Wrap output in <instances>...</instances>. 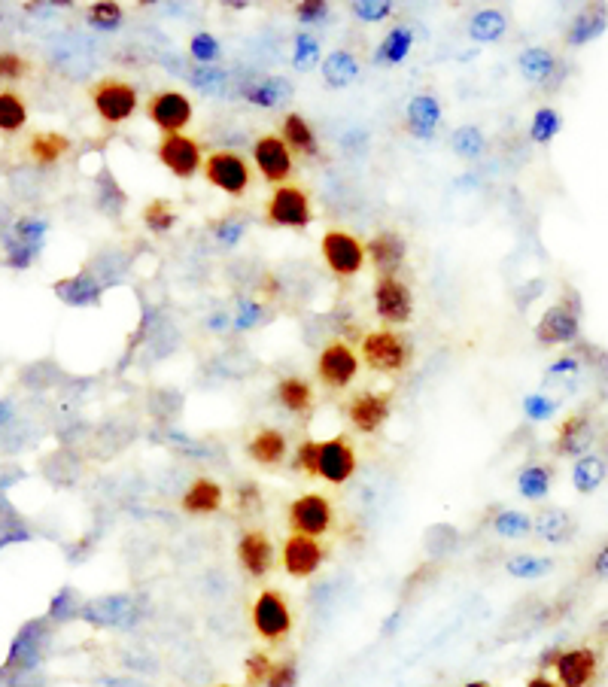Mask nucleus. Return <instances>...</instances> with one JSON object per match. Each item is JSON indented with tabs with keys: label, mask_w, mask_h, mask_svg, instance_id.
Masks as SVG:
<instances>
[{
	"label": "nucleus",
	"mask_w": 608,
	"mask_h": 687,
	"mask_svg": "<svg viewBox=\"0 0 608 687\" xmlns=\"http://www.w3.org/2000/svg\"><path fill=\"white\" fill-rule=\"evenodd\" d=\"M146 116L165 134H183L192 122V101L180 92H159L146 101Z\"/></svg>",
	"instance_id": "obj_14"
},
{
	"label": "nucleus",
	"mask_w": 608,
	"mask_h": 687,
	"mask_svg": "<svg viewBox=\"0 0 608 687\" xmlns=\"http://www.w3.org/2000/svg\"><path fill=\"white\" fill-rule=\"evenodd\" d=\"M274 396H277V402H280L289 414H295V417L308 414V411L314 408V387H311V380H304V377H298V374L283 377L280 384H277V390H274Z\"/></svg>",
	"instance_id": "obj_26"
},
{
	"label": "nucleus",
	"mask_w": 608,
	"mask_h": 687,
	"mask_svg": "<svg viewBox=\"0 0 608 687\" xmlns=\"http://www.w3.org/2000/svg\"><path fill=\"white\" fill-rule=\"evenodd\" d=\"M189 55H192L198 64H213V61L222 55V46H219V40H216L213 34L201 31V34H195V37H192V43H189Z\"/></svg>",
	"instance_id": "obj_50"
},
{
	"label": "nucleus",
	"mask_w": 608,
	"mask_h": 687,
	"mask_svg": "<svg viewBox=\"0 0 608 687\" xmlns=\"http://www.w3.org/2000/svg\"><path fill=\"white\" fill-rule=\"evenodd\" d=\"M593 572H596V578H608V545L593 557Z\"/></svg>",
	"instance_id": "obj_60"
},
{
	"label": "nucleus",
	"mask_w": 608,
	"mask_h": 687,
	"mask_svg": "<svg viewBox=\"0 0 608 687\" xmlns=\"http://www.w3.org/2000/svg\"><path fill=\"white\" fill-rule=\"evenodd\" d=\"M159 162L180 180H192L204 168V152L201 143L189 134H165L156 146Z\"/></svg>",
	"instance_id": "obj_8"
},
{
	"label": "nucleus",
	"mask_w": 608,
	"mask_h": 687,
	"mask_svg": "<svg viewBox=\"0 0 608 687\" xmlns=\"http://www.w3.org/2000/svg\"><path fill=\"white\" fill-rule=\"evenodd\" d=\"M34 73V61L25 58L22 52L13 49H0V86L13 89L16 83H25Z\"/></svg>",
	"instance_id": "obj_34"
},
{
	"label": "nucleus",
	"mask_w": 608,
	"mask_h": 687,
	"mask_svg": "<svg viewBox=\"0 0 608 687\" xmlns=\"http://www.w3.org/2000/svg\"><path fill=\"white\" fill-rule=\"evenodd\" d=\"M326 545L320 539H311V536H292L283 542V551H280V560H283V569L289 578H314L323 563H326Z\"/></svg>",
	"instance_id": "obj_11"
},
{
	"label": "nucleus",
	"mask_w": 608,
	"mask_h": 687,
	"mask_svg": "<svg viewBox=\"0 0 608 687\" xmlns=\"http://www.w3.org/2000/svg\"><path fill=\"white\" fill-rule=\"evenodd\" d=\"M213 232H216V241L222 247H235L241 241V235H244V222L241 219H225V222H216Z\"/></svg>",
	"instance_id": "obj_54"
},
{
	"label": "nucleus",
	"mask_w": 608,
	"mask_h": 687,
	"mask_svg": "<svg viewBox=\"0 0 608 687\" xmlns=\"http://www.w3.org/2000/svg\"><path fill=\"white\" fill-rule=\"evenodd\" d=\"M320 250H323V259L326 265L338 274V277H353L362 271L365 265V244L347 232H338V228H332V232L323 235L320 241Z\"/></svg>",
	"instance_id": "obj_13"
},
{
	"label": "nucleus",
	"mask_w": 608,
	"mask_h": 687,
	"mask_svg": "<svg viewBox=\"0 0 608 687\" xmlns=\"http://www.w3.org/2000/svg\"><path fill=\"white\" fill-rule=\"evenodd\" d=\"M365 256H371L374 268L380 271V277H396L399 268L405 265V241L396 232H380L365 244Z\"/></svg>",
	"instance_id": "obj_19"
},
{
	"label": "nucleus",
	"mask_w": 608,
	"mask_h": 687,
	"mask_svg": "<svg viewBox=\"0 0 608 687\" xmlns=\"http://www.w3.org/2000/svg\"><path fill=\"white\" fill-rule=\"evenodd\" d=\"M532 529L539 532V539H545L551 545H566L572 539V532H575V520L563 508H545L536 517V523H532Z\"/></svg>",
	"instance_id": "obj_28"
},
{
	"label": "nucleus",
	"mask_w": 608,
	"mask_h": 687,
	"mask_svg": "<svg viewBox=\"0 0 608 687\" xmlns=\"http://www.w3.org/2000/svg\"><path fill=\"white\" fill-rule=\"evenodd\" d=\"M463 687H490V684L487 681H466Z\"/></svg>",
	"instance_id": "obj_63"
},
{
	"label": "nucleus",
	"mask_w": 608,
	"mask_h": 687,
	"mask_svg": "<svg viewBox=\"0 0 608 687\" xmlns=\"http://www.w3.org/2000/svg\"><path fill=\"white\" fill-rule=\"evenodd\" d=\"M356 472V450L347 435H335L329 441H320L317 456V478H323L332 487H341Z\"/></svg>",
	"instance_id": "obj_12"
},
{
	"label": "nucleus",
	"mask_w": 608,
	"mask_h": 687,
	"mask_svg": "<svg viewBox=\"0 0 608 687\" xmlns=\"http://www.w3.org/2000/svg\"><path fill=\"white\" fill-rule=\"evenodd\" d=\"M295 16L311 25V22H323L329 16V4H323V0H301V4L295 7Z\"/></svg>",
	"instance_id": "obj_55"
},
{
	"label": "nucleus",
	"mask_w": 608,
	"mask_h": 687,
	"mask_svg": "<svg viewBox=\"0 0 608 687\" xmlns=\"http://www.w3.org/2000/svg\"><path fill=\"white\" fill-rule=\"evenodd\" d=\"M441 122V104L432 95H414L405 110V125L414 137H432Z\"/></svg>",
	"instance_id": "obj_23"
},
{
	"label": "nucleus",
	"mask_w": 608,
	"mask_h": 687,
	"mask_svg": "<svg viewBox=\"0 0 608 687\" xmlns=\"http://www.w3.org/2000/svg\"><path fill=\"white\" fill-rule=\"evenodd\" d=\"M265 317V308L259 301H250V298H238V317H235V329L247 332L253 326H259V320Z\"/></svg>",
	"instance_id": "obj_52"
},
{
	"label": "nucleus",
	"mask_w": 608,
	"mask_h": 687,
	"mask_svg": "<svg viewBox=\"0 0 608 687\" xmlns=\"http://www.w3.org/2000/svg\"><path fill=\"white\" fill-rule=\"evenodd\" d=\"M289 529L295 532V536H311V539H320L326 536V532L335 526V508L326 496L320 493H304L298 496L289 511Z\"/></svg>",
	"instance_id": "obj_6"
},
{
	"label": "nucleus",
	"mask_w": 608,
	"mask_h": 687,
	"mask_svg": "<svg viewBox=\"0 0 608 687\" xmlns=\"http://www.w3.org/2000/svg\"><path fill=\"white\" fill-rule=\"evenodd\" d=\"M244 98L256 107H277L283 98H289V86L277 76H265L259 83H247L244 86Z\"/></svg>",
	"instance_id": "obj_33"
},
{
	"label": "nucleus",
	"mask_w": 608,
	"mask_h": 687,
	"mask_svg": "<svg viewBox=\"0 0 608 687\" xmlns=\"http://www.w3.org/2000/svg\"><path fill=\"white\" fill-rule=\"evenodd\" d=\"M280 137L289 146V152H298L301 159H317L320 156V143H317L314 128L308 125V119L298 116V113H289L283 119V134Z\"/></svg>",
	"instance_id": "obj_24"
},
{
	"label": "nucleus",
	"mask_w": 608,
	"mask_h": 687,
	"mask_svg": "<svg viewBox=\"0 0 608 687\" xmlns=\"http://www.w3.org/2000/svg\"><path fill=\"white\" fill-rule=\"evenodd\" d=\"M411 46H414V31L405 28V25H399V28H393V31L384 37V43L377 46L374 61H377V64H402V61L408 58Z\"/></svg>",
	"instance_id": "obj_32"
},
{
	"label": "nucleus",
	"mask_w": 608,
	"mask_h": 687,
	"mask_svg": "<svg viewBox=\"0 0 608 687\" xmlns=\"http://www.w3.org/2000/svg\"><path fill=\"white\" fill-rule=\"evenodd\" d=\"M253 159H256V168L262 171V177L268 183H286L292 177V152L289 146L283 143L280 134H265L253 143Z\"/></svg>",
	"instance_id": "obj_15"
},
{
	"label": "nucleus",
	"mask_w": 608,
	"mask_h": 687,
	"mask_svg": "<svg viewBox=\"0 0 608 687\" xmlns=\"http://www.w3.org/2000/svg\"><path fill=\"white\" fill-rule=\"evenodd\" d=\"M271 672V657L265 651H256L247 657V687H262Z\"/></svg>",
	"instance_id": "obj_53"
},
{
	"label": "nucleus",
	"mask_w": 608,
	"mask_h": 687,
	"mask_svg": "<svg viewBox=\"0 0 608 687\" xmlns=\"http://www.w3.org/2000/svg\"><path fill=\"white\" fill-rule=\"evenodd\" d=\"M143 225L149 228V232L165 235V232H171V228L177 225V210H174L171 201H165V198L149 201V204L143 207Z\"/></svg>",
	"instance_id": "obj_41"
},
{
	"label": "nucleus",
	"mask_w": 608,
	"mask_h": 687,
	"mask_svg": "<svg viewBox=\"0 0 608 687\" xmlns=\"http://www.w3.org/2000/svg\"><path fill=\"white\" fill-rule=\"evenodd\" d=\"M317 61H320V43H317V37L298 34L295 37V52H292L295 70H311V67H317Z\"/></svg>",
	"instance_id": "obj_45"
},
{
	"label": "nucleus",
	"mask_w": 608,
	"mask_h": 687,
	"mask_svg": "<svg viewBox=\"0 0 608 687\" xmlns=\"http://www.w3.org/2000/svg\"><path fill=\"white\" fill-rule=\"evenodd\" d=\"M216 687H232V684H216Z\"/></svg>",
	"instance_id": "obj_64"
},
{
	"label": "nucleus",
	"mask_w": 608,
	"mask_h": 687,
	"mask_svg": "<svg viewBox=\"0 0 608 687\" xmlns=\"http://www.w3.org/2000/svg\"><path fill=\"white\" fill-rule=\"evenodd\" d=\"M192 86L201 89L204 95H219L225 89V70L210 67V64H198L192 70Z\"/></svg>",
	"instance_id": "obj_46"
},
{
	"label": "nucleus",
	"mask_w": 608,
	"mask_h": 687,
	"mask_svg": "<svg viewBox=\"0 0 608 687\" xmlns=\"http://www.w3.org/2000/svg\"><path fill=\"white\" fill-rule=\"evenodd\" d=\"M80 615L86 621H92L95 627H104V630H131L143 621V599L131 596V593L101 596V599L83 605Z\"/></svg>",
	"instance_id": "obj_3"
},
{
	"label": "nucleus",
	"mask_w": 608,
	"mask_h": 687,
	"mask_svg": "<svg viewBox=\"0 0 608 687\" xmlns=\"http://www.w3.org/2000/svg\"><path fill=\"white\" fill-rule=\"evenodd\" d=\"M539 344H569L578 338V317L566 308H548L536 326Z\"/></svg>",
	"instance_id": "obj_21"
},
{
	"label": "nucleus",
	"mask_w": 608,
	"mask_h": 687,
	"mask_svg": "<svg viewBox=\"0 0 608 687\" xmlns=\"http://www.w3.org/2000/svg\"><path fill=\"white\" fill-rule=\"evenodd\" d=\"M265 687H298V663H295V657H283V660L271 663Z\"/></svg>",
	"instance_id": "obj_51"
},
{
	"label": "nucleus",
	"mask_w": 608,
	"mask_h": 687,
	"mask_svg": "<svg viewBox=\"0 0 608 687\" xmlns=\"http://www.w3.org/2000/svg\"><path fill=\"white\" fill-rule=\"evenodd\" d=\"M92 107L95 113L107 122V125H119L128 122L137 110V89L125 80H116V76H107V80H98L89 89Z\"/></svg>",
	"instance_id": "obj_4"
},
{
	"label": "nucleus",
	"mask_w": 608,
	"mask_h": 687,
	"mask_svg": "<svg viewBox=\"0 0 608 687\" xmlns=\"http://www.w3.org/2000/svg\"><path fill=\"white\" fill-rule=\"evenodd\" d=\"M25 152H28V159L34 165L49 168V165L61 162L70 152V140L64 134H58V131H37V134H31Z\"/></svg>",
	"instance_id": "obj_25"
},
{
	"label": "nucleus",
	"mask_w": 608,
	"mask_h": 687,
	"mask_svg": "<svg viewBox=\"0 0 608 687\" xmlns=\"http://www.w3.org/2000/svg\"><path fill=\"white\" fill-rule=\"evenodd\" d=\"M390 411H393L390 393H362L350 402L347 417L353 429H359L362 435H374L384 429V423L390 420Z\"/></svg>",
	"instance_id": "obj_16"
},
{
	"label": "nucleus",
	"mask_w": 608,
	"mask_h": 687,
	"mask_svg": "<svg viewBox=\"0 0 608 687\" xmlns=\"http://www.w3.org/2000/svg\"><path fill=\"white\" fill-rule=\"evenodd\" d=\"M58 292H64V298L67 301H73V304H92V301H98V295H101V286L98 283H92V277H76V280H70V283H58Z\"/></svg>",
	"instance_id": "obj_43"
},
{
	"label": "nucleus",
	"mask_w": 608,
	"mask_h": 687,
	"mask_svg": "<svg viewBox=\"0 0 608 687\" xmlns=\"http://www.w3.org/2000/svg\"><path fill=\"white\" fill-rule=\"evenodd\" d=\"M551 481H554L551 466H526L517 475V490H520L523 499H542V496H548Z\"/></svg>",
	"instance_id": "obj_37"
},
{
	"label": "nucleus",
	"mask_w": 608,
	"mask_h": 687,
	"mask_svg": "<svg viewBox=\"0 0 608 687\" xmlns=\"http://www.w3.org/2000/svg\"><path fill=\"white\" fill-rule=\"evenodd\" d=\"M505 569H508V575H514V578H545V575H551V569H554V560H548V557H536V554H514V557H508V563H505Z\"/></svg>",
	"instance_id": "obj_38"
},
{
	"label": "nucleus",
	"mask_w": 608,
	"mask_h": 687,
	"mask_svg": "<svg viewBox=\"0 0 608 687\" xmlns=\"http://www.w3.org/2000/svg\"><path fill=\"white\" fill-rule=\"evenodd\" d=\"M362 359L371 371L399 374L411 365V344L393 329H377L362 338Z\"/></svg>",
	"instance_id": "obj_1"
},
{
	"label": "nucleus",
	"mask_w": 608,
	"mask_h": 687,
	"mask_svg": "<svg viewBox=\"0 0 608 687\" xmlns=\"http://www.w3.org/2000/svg\"><path fill=\"white\" fill-rule=\"evenodd\" d=\"M250 621H253V630L259 639L277 645L292 633V608L280 590L268 587L256 596V602L250 608Z\"/></svg>",
	"instance_id": "obj_2"
},
{
	"label": "nucleus",
	"mask_w": 608,
	"mask_h": 687,
	"mask_svg": "<svg viewBox=\"0 0 608 687\" xmlns=\"http://www.w3.org/2000/svg\"><path fill=\"white\" fill-rule=\"evenodd\" d=\"M259 502H262L259 484L244 481V484L238 487V505H241V511H253V508H259Z\"/></svg>",
	"instance_id": "obj_57"
},
{
	"label": "nucleus",
	"mask_w": 608,
	"mask_h": 687,
	"mask_svg": "<svg viewBox=\"0 0 608 687\" xmlns=\"http://www.w3.org/2000/svg\"><path fill=\"white\" fill-rule=\"evenodd\" d=\"M238 563L244 566L247 575L253 578H265L274 569V542L265 536L262 529H247L244 536L238 539Z\"/></svg>",
	"instance_id": "obj_18"
},
{
	"label": "nucleus",
	"mask_w": 608,
	"mask_h": 687,
	"mask_svg": "<svg viewBox=\"0 0 608 687\" xmlns=\"http://www.w3.org/2000/svg\"><path fill=\"white\" fill-rule=\"evenodd\" d=\"M554 669H557L560 687H590L599 672V657L593 648H569V651H560Z\"/></svg>",
	"instance_id": "obj_17"
},
{
	"label": "nucleus",
	"mask_w": 608,
	"mask_h": 687,
	"mask_svg": "<svg viewBox=\"0 0 608 687\" xmlns=\"http://www.w3.org/2000/svg\"><path fill=\"white\" fill-rule=\"evenodd\" d=\"M605 475H608V466H605L602 456H596V453L578 456V463L572 466V484H575V490L581 496L596 493V487H602Z\"/></svg>",
	"instance_id": "obj_29"
},
{
	"label": "nucleus",
	"mask_w": 608,
	"mask_h": 687,
	"mask_svg": "<svg viewBox=\"0 0 608 687\" xmlns=\"http://www.w3.org/2000/svg\"><path fill=\"white\" fill-rule=\"evenodd\" d=\"M225 490L213 481V478H195L189 484V490L180 499V508L192 517H204V514H216L222 508Z\"/></svg>",
	"instance_id": "obj_20"
},
{
	"label": "nucleus",
	"mask_w": 608,
	"mask_h": 687,
	"mask_svg": "<svg viewBox=\"0 0 608 687\" xmlns=\"http://www.w3.org/2000/svg\"><path fill=\"white\" fill-rule=\"evenodd\" d=\"M508 19L499 10H481L472 22H469V37L478 43H496L505 37Z\"/></svg>",
	"instance_id": "obj_35"
},
{
	"label": "nucleus",
	"mask_w": 608,
	"mask_h": 687,
	"mask_svg": "<svg viewBox=\"0 0 608 687\" xmlns=\"http://www.w3.org/2000/svg\"><path fill=\"white\" fill-rule=\"evenodd\" d=\"M526 687H560V681H554V678H548V675H532V678L526 681Z\"/></svg>",
	"instance_id": "obj_61"
},
{
	"label": "nucleus",
	"mask_w": 608,
	"mask_h": 687,
	"mask_svg": "<svg viewBox=\"0 0 608 687\" xmlns=\"http://www.w3.org/2000/svg\"><path fill=\"white\" fill-rule=\"evenodd\" d=\"M314 219L311 198L304 189L283 183L271 192L268 207H265V222L274 228H308Z\"/></svg>",
	"instance_id": "obj_5"
},
{
	"label": "nucleus",
	"mask_w": 608,
	"mask_h": 687,
	"mask_svg": "<svg viewBox=\"0 0 608 687\" xmlns=\"http://www.w3.org/2000/svg\"><path fill=\"white\" fill-rule=\"evenodd\" d=\"M323 76H326V86H332V89H347V86L356 80V76H359V61H356V55L347 52V49L332 52V55L323 61Z\"/></svg>",
	"instance_id": "obj_30"
},
{
	"label": "nucleus",
	"mask_w": 608,
	"mask_h": 687,
	"mask_svg": "<svg viewBox=\"0 0 608 687\" xmlns=\"http://www.w3.org/2000/svg\"><path fill=\"white\" fill-rule=\"evenodd\" d=\"M286 435L277 432V429H259L250 441H247V456L253 463L265 466V469H274L286 460Z\"/></svg>",
	"instance_id": "obj_22"
},
{
	"label": "nucleus",
	"mask_w": 608,
	"mask_h": 687,
	"mask_svg": "<svg viewBox=\"0 0 608 687\" xmlns=\"http://www.w3.org/2000/svg\"><path fill=\"white\" fill-rule=\"evenodd\" d=\"M73 612H76V596L70 590H64V596H58L55 605H52V615L55 618H70Z\"/></svg>",
	"instance_id": "obj_58"
},
{
	"label": "nucleus",
	"mask_w": 608,
	"mask_h": 687,
	"mask_svg": "<svg viewBox=\"0 0 608 687\" xmlns=\"http://www.w3.org/2000/svg\"><path fill=\"white\" fill-rule=\"evenodd\" d=\"M569 371H578V362H575V359H560V362L551 365L548 377H566Z\"/></svg>",
	"instance_id": "obj_59"
},
{
	"label": "nucleus",
	"mask_w": 608,
	"mask_h": 687,
	"mask_svg": "<svg viewBox=\"0 0 608 687\" xmlns=\"http://www.w3.org/2000/svg\"><path fill=\"white\" fill-rule=\"evenodd\" d=\"M350 7H353V13H356L362 22H371V25L390 19L393 10H396L393 0H356V4H350Z\"/></svg>",
	"instance_id": "obj_48"
},
{
	"label": "nucleus",
	"mask_w": 608,
	"mask_h": 687,
	"mask_svg": "<svg viewBox=\"0 0 608 687\" xmlns=\"http://www.w3.org/2000/svg\"><path fill=\"white\" fill-rule=\"evenodd\" d=\"M605 22H608V13H605L602 7H590V10H584V13L572 22L566 40H569L572 46H581V43L599 37V34L605 31Z\"/></svg>",
	"instance_id": "obj_36"
},
{
	"label": "nucleus",
	"mask_w": 608,
	"mask_h": 687,
	"mask_svg": "<svg viewBox=\"0 0 608 687\" xmlns=\"http://www.w3.org/2000/svg\"><path fill=\"white\" fill-rule=\"evenodd\" d=\"M557 131H560V116H557V110L545 107V110H539L536 116H532L529 137L536 140V143H548V140H554V137H557Z\"/></svg>",
	"instance_id": "obj_44"
},
{
	"label": "nucleus",
	"mask_w": 608,
	"mask_h": 687,
	"mask_svg": "<svg viewBox=\"0 0 608 687\" xmlns=\"http://www.w3.org/2000/svg\"><path fill=\"white\" fill-rule=\"evenodd\" d=\"M317 456H320V441L314 438H304L295 450V460H292V469L295 472H304V475H311L317 478Z\"/></svg>",
	"instance_id": "obj_49"
},
{
	"label": "nucleus",
	"mask_w": 608,
	"mask_h": 687,
	"mask_svg": "<svg viewBox=\"0 0 608 687\" xmlns=\"http://www.w3.org/2000/svg\"><path fill=\"white\" fill-rule=\"evenodd\" d=\"M590 444H593V426H590L587 417H569L560 426L557 453H563V456H587Z\"/></svg>",
	"instance_id": "obj_27"
},
{
	"label": "nucleus",
	"mask_w": 608,
	"mask_h": 687,
	"mask_svg": "<svg viewBox=\"0 0 608 687\" xmlns=\"http://www.w3.org/2000/svg\"><path fill=\"white\" fill-rule=\"evenodd\" d=\"M374 311L387 326H405L414 314L411 286L399 277H380L374 283Z\"/></svg>",
	"instance_id": "obj_10"
},
{
	"label": "nucleus",
	"mask_w": 608,
	"mask_h": 687,
	"mask_svg": "<svg viewBox=\"0 0 608 687\" xmlns=\"http://www.w3.org/2000/svg\"><path fill=\"white\" fill-rule=\"evenodd\" d=\"M523 414L529 420H548L554 414V402H548L545 396H526L523 399Z\"/></svg>",
	"instance_id": "obj_56"
},
{
	"label": "nucleus",
	"mask_w": 608,
	"mask_h": 687,
	"mask_svg": "<svg viewBox=\"0 0 608 687\" xmlns=\"http://www.w3.org/2000/svg\"><path fill=\"white\" fill-rule=\"evenodd\" d=\"M493 526H496V532L502 539H523L526 532L532 529V520H529V514H523V511H502L496 520H493Z\"/></svg>",
	"instance_id": "obj_42"
},
{
	"label": "nucleus",
	"mask_w": 608,
	"mask_h": 687,
	"mask_svg": "<svg viewBox=\"0 0 608 687\" xmlns=\"http://www.w3.org/2000/svg\"><path fill=\"white\" fill-rule=\"evenodd\" d=\"M201 171L210 186H216L219 192L232 195V198L250 189V165L238 156V152H228V149L213 152V156H207Z\"/></svg>",
	"instance_id": "obj_7"
},
{
	"label": "nucleus",
	"mask_w": 608,
	"mask_h": 687,
	"mask_svg": "<svg viewBox=\"0 0 608 687\" xmlns=\"http://www.w3.org/2000/svg\"><path fill=\"white\" fill-rule=\"evenodd\" d=\"M557 657H560V651H557V648H551V651H545V654L539 657V666H554V663H557Z\"/></svg>",
	"instance_id": "obj_62"
},
{
	"label": "nucleus",
	"mask_w": 608,
	"mask_h": 687,
	"mask_svg": "<svg viewBox=\"0 0 608 687\" xmlns=\"http://www.w3.org/2000/svg\"><path fill=\"white\" fill-rule=\"evenodd\" d=\"M359 374V356L347 341H332L317 359V377L329 390H347Z\"/></svg>",
	"instance_id": "obj_9"
},
{
	"label": "nucleus",
	"mask_w": 608,
	"mask_h": 687,
	"mask_svg": "<svg viewBox=\"0 0 608 687\" xmlns=\"http://www.w3.org/2000/svg\"><path fill=\"white\" fill-rule=\"evenodd\" d=\"M450 146H453L456 156H463V159H481L487 140L475 125H463V128H456L450 134Z\"/></svg>",
	"instance_id": "obj_40"
},
{
	"label": "nucleus",
	"mask_w": 608,
	"mask_h": 687,
	"mask_svg": "<svg viewBox=\"0 0 608 687\" xmlns=\"http://www.w3.org/2000/svg\"><path fill=\"white\" fill-rule=\"evenodd\" d=\"M520 70L529 83H545L554 70V55L548 49H526L520 55Z\"/></svg>",
	"instance_id": "obj_39"
},
{
	"label": "nucleus",
	"mask_w": 608,
	"mask_h": 687,
	"mask_svg": "<svg viewBox=\"0 0 608 687\" xmlns=\"http://www.w3.org/2000/svg\"><path fill=\"white\" fill-rule=\"evenodd\" d=\"M89 22H92L98 31H116V28L122 25V7L113 4V0H101V4H92Z\"/></svg>",
	"instance_id": "obj_47"
},
{
	"label": "nucleus",
	"mask_w": 608,
	"mask_h": 687,
	"mask_svg": "<svg viewBox=\"0 0 608 687\" xmlns=\"http://www.w3.org/2000/svg\"><path fill=\"white\" fill-rule=\"evenodd\" d=\"M28 125V104L16 89H0V134H19Z\"/></svg>",
	"instance_id": "obj_31"
}]
</instances>
